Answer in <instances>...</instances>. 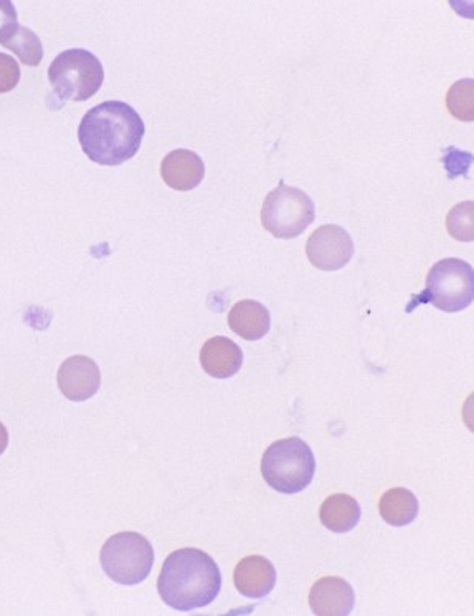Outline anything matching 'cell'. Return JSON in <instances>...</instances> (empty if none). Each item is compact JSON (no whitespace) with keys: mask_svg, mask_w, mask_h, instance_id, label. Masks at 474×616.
Returning <instances> with one entry per match:
<instances>
[{"mask_svg":"<svg viewBox=\"0 0 474 616\" xmlns=\"http://www.w3.org/2000/svg\"><path fill=\"white\" fill-rule=\"evenodd\" d=\"M146 125L128 103L110 100L89 109L78 127L81 149L89 160L118 166L138 154Z\"/></svg>","mask_w":474,"mask_h":616,"instance_id":"cell-1","label":"cell"},{"mask_svg":"<svg viewBox=\"0 0 474 616\" xmlns=\"http://www.w3.org/2000/svg\"><path fill=\"white\" fill-rule=\"evenodd\" d=\"M158 595L177 612H192L213 604L220 595L221 573L217 563L198 549H181L163 563Z\"/></svg>","mask_w":474,"mask_h":616,"instance_id":"cell-2","label":"cell"},{"mask_svg":"<svg viewBox=\"0 0 474 616\" xmlns=\"http://www.w3.org/2000/svg\"><path fill=\"white\" fill-rule=\"evenodd\" d=\"M315 471L313 451L301 438L276 441L262 456L261 473L266 484L285 495H296L312 484Z\"/></svg>","mask_w":474,"mask_h":616,"instance_id":"cell-3","label":"cell"},{"mask_svg":"<svg viewBox=\"0 0 474 616\" xmlns=\"http://www.w3.org/2000/svg\"><path fill=\"white\" fill-rule=\"evenodd\" d=\"M474 271L458 258H446L432 265L425 290L410 302L409 312L421 304H431L446 313L462 312L473 304Z\"/></svg>","mask_w":474,"mask_h":616,"instance_id":"cell-4","label":"cell"},{"mask_svg":"<svg viewBox=\"0 0 474 616\" xmlns=\"http://www.w3.org/2000/svg\"><path fill=\"white\" fill-rule=\"evenodd\" d=\"M51 86L59 98L86 102L94 97L105 81V70L97 55L73 48L58 55L48 70Z\"/></svg>","mask_w":474,"mask_h":616,"instance_id":"cell-5","label":"cell"},{"mask_svg":"<svg viewBox=\"0 0 474 616\" xmlns=\"http://www.w3.org/2000/svg\"><path fill=\"white\" fill-rule=\"evenodd\" d=\"M154 560L151 542L133 531L114 534L100 553L105 574L111 581L124 586L143 584L152 573Z\"/></svg>","mask_w":474,"mask_h":616,"instance_id":"cell-6","label":"cell"},{"mask_svg":"<svg viewBox=\"0 0 474 616\" xmlns=\"http://www.w3.org/2000/svg\"><path fill=\"white\" fill-rule=\"evenodd\" d=\"M315 220V205L306 191L280 182L262 202L261 223L274 238H299Z\"/></svg>","mask_w":474,"mask_h":616,"instance_id":"cell-7","label":"cell"},{"mask_svg":"<svg viewBox=\"0 0 474 616\" xmlns=\"http://www.w3.org/2000/svg\"><path fill=\"white\" fill-rule=\"evenodd\" d=\"M306 252L310 263L320 271H339L353 258L354 243L346 228L323 225L310 236Z\"/></svg>","mask_w":474,"mask_h":616,"instance_id":"cell-8","label":"cell"},{"mask_svg":"<svg viewBox=\"0 0 474 616\" xmlns=\"http://www.w3.org/2000/svg\"><path fill=\"white\" fill-rule=\"evenodd\" d=\"M58 385L69 400L86 401L99 393L102 374L91 357L73 356L59 368Z\"/></svg>","mask_w":474,"mask_h":616,"instance_id":"cell-9","label":"cell"},{"mask_svg":"<svg viewBox=\"0 0 474 616\" xmlns=\"http://www.w3.org/2000/svg\"><path fill=\"white\" fill-rule=\"evenodd\" d=\"M354 589L340 577H323L312 586L309 606L317 616H348L354 608Z\"/></svg>","mask_w":474,"mask_h":616,"instance_id":"cell-10","label":"cell"},{"mask_svg":"<svg viewBox=\"0 0 474 616\" xmlns=\"http://www.w3.org/2000/svg\"><path fill=\"white\" fill-rule=\"evenodd\" d=\"M233 582L240 595L248 599H262L277 584L276 567L265 556H247L237 564Z\"/></svg>","mask_w":474,"mask_h":616,"instance_id":"cell-11","label":"cell"},{"mask_svg":"<svg viewBox=\"0 0 474 616\" xmlns=\"http://www.w3.org/2000/svg\"><path fill=\"white\" fill-rule=\"evenodd\" d=\"M161 173L166 186L177 191H190L205 179V164L194 150H173L163 158Z\"/></svg>","mask_w":474,"mask_h":616,"instance_id":"cell-12","label":"cell"},{"mask_svg":"<svg viewBox=\"0 0 474 616\" xmlns=\"http://www.w3.org/2000/svg\"><path fill=\"white\" fill-rule=\"evenodd\" d=\"M203 370L217 379H227L240 370L244 354L240 346L227 337H213L199 353Z\"/></svg>","mask_w":474,"mask_h":616,"instance_id":"cell-13","label":"cell"},{"mask_svg":"<svg viewBox=\"0 0 474 616\" xmlns=\"http://www.w3.org/2000/svg\"><path fill=\"white\" fill-rule=\"evenodd\" d=\"M228 324L244 341L255 342L266 337L270 330L269 310L258 301L237 302L228 315Z\"/></svg>","mask_w":474,"mask_h":616,"instance_id":"cell-14","label":"cell"},{"mask_svg":"<svg viewBox=\"0 0 474 616\" xmlns=\"http://www.w3.org/2000/svg\"><path fill=\"white\" fill-rule=\"evenodd\" d=\"M320 520L323 526L332 533H348L361 520V507L353 497L337 493V495L326 498L324 503L321 504Z\"/></svg>","mask_w":474,"mask_h":616,"instance_id":"cell-15","label":"cell"},{"mask_svg":"<svg viewBox=\"0 0 474 616\" xmlns=\"http://www.w3.org/2000/svg\"><path fill=\"white\" fill-rule=\"evenodd\" d=\"M420 512L418 498L409 489L388 490L380 500V515L388 525L406 526L413 523Z\"/></svg>","mask_w":474,"mask_h":616,"instance_id":"cell-16","label":"cell"},{"mask_svg":"<svg viewBox=\"0 0 474 616\" xmlns=\"http://www.w3.org/2000/svg\"><path fill=\"white\" fill-rule=\"evenodd\" d=\"M2 46L13 51L24 65L37 66L43 61L44 51L42 42H40L39 36L31 29L22 28V25L17 29V32Z\"/></svg>","mask_w":474,"mask_h":616,"instance_id":"cell-17","label":"cell"},{"mask_svg":"<svg viewBox=\"0 0 474 616\" xmlns=\"http://www.w3.org/2000/svg\"><path fill=\"white\" fill-rule=\"evenodd\" d=\"M446 105L455 119L473 122L474 119V83L473 80H461L447 92Z\"/></svg>","mask_w":474,"mask_h":616,"instance_id":"cell-18","label":"cell"},{"mask_svg":"<svg viewBox=\"0 0 474 616\" xmlns=\"http://www.w3.org/2000/svg\"><path fill=\"white\" fill-rule=\"evenodd\" d=\"M473 201L461 202L447 213L446 227L450 234L461 242H472L474 239Z\"/></svg>","mask_w":474,"mask_h":616,"instance_id":"cell-19","label":"cell"},{"mask_svg":"<svg viewBox=\"0 0 474 616\" xmlns=\"http://www.w3.org/2000/svg\"><path fill=\"white\" fill-rule=\"evenodd\" d=\"M21 69L9 54L0 53V94L13 91L20 83Z\"/></svg>","mask_w":474,"mask_h":616,"instance_id":"cell-20","label":"cell"},{"mask_svg":"<svg viewBox=\"0 0 474 616\" xmlns=\"http://www.w3.org/2000/svg\"><path fill=\"white\" fill-rule=\"evenodd\" d=\"M18 28L20 24H18V13L13 2L0 0V44L6 43Z\"/></svg>","mask_w":474,"mask_h":616,"instance_id":"cell-21","label":"cell"},{"mask_svg":"<svg viewBox=\"0 0 474 616\" xmlns=\"http://www.w3.org/2000/svg\"><path fill=\"white\" fill-rule=\"evenodd\" d=\"M9 431H7L6 426L0 422V456L6 452L7 446H9Z\"/></svg>","mask_w":474,"mask_h":616,"instance_id":"cell-22","label":"cell"}]
</instances>
